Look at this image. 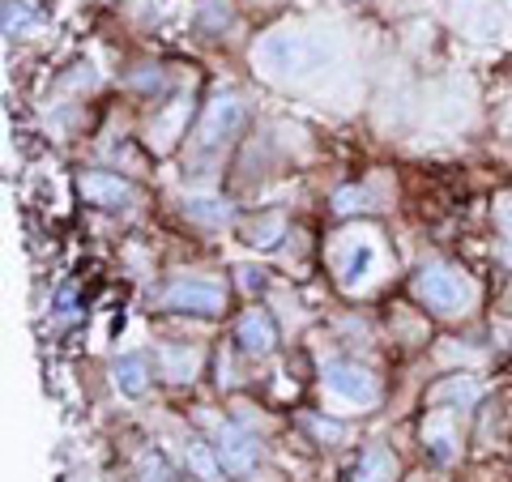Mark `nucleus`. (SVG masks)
I'll use <instances>...</instances> for the list:
<instances>
[{
    "mask_svg": "<svg viewBox=\"0 0 512 482\" xmlns=\"http://www.w3.org/2000/svg\"><path fill=\"white\" fill-rule=\"evenodd\" d=\"M414 299L436 316H457V312H466V303L474 299V286L461 269L444 265V261H427L414 273Z\"/></svg>",
    "mask_w": 512,
    "mask_h": 482,
    "instance_id": "nucleus-1",
    "label": "nucleus"
},
{
    "mask_svg": "<svg viewBox=\"0 0 512 482\" xmlns=\"http://www.w3.org/2000/svg\"><path fill=\"white\" fill-rule=\"evenodd\" d=\"M244 124H248V107L239 103V99H214L210 107L201 111V120L197 128H192V154H201V158H214L218 150H227L231 141L244 133Z\"/></svg>",
    "mask_w": 512,
    "mask_h": 482,
    "instance_id": "nucleus-2",
    "label": "nucleus"
},
{
    "mask_svg": "<svg viewBox=\"0 0 512 482\" xmlns=\"http://www.w3.org/2000/svg\"><path fill=\"white\" fill-rule=\"evenodd\" d=\"M256 60H261L265 73H308L320 60V43L299 35V30H274L256 43Z\"/></svg>",
    "mask_w": 512,
    "mask_h": 482,
    "instance_id": "nucleus-3",
    "label": "nucleus"
},
{
    "mask_svg": "<svg viewBox=\"0 0 512 482\" xmlns=\"http://www.w3.org/2000/svg\"><path fill=\"white\" fill-rule=\"evenodd\" d=\"M329 256H333V269H338V282L346 291H355V286H363L372 273H380L384 248H380V235L363 231V235H342Z\"/></svg>",
    "mask_w": 512,
    "mask_h": 482,
    "instance_id": "nucleus-4",
    "label": "nucleus"
},
{
    "mask_svg": "<svg viewBox=\"0 0 512 482\" xmlns=\"http://www.w3.org/2000/svg\"><path fill=\"white\" fill-rule=\"evenodd\" d=\"M320 380H325V389L333 397L350 401V406H376V401H380L376 376L367 372V367H359V363H329Z\"/></svg>",
    "mask_w": 512,
    "mask_h": 482,
    "instance_id": "nucleus-5",
    "label": "nucleus"
},
{
    "mask_svg": "<svg viewBox=\"0 0 512 482\" xmlns=\"http://www.w3.org/2000/svg\"><path fill=\"white\" fill-rule=\"evenodd\" d=\"M163 303L171 312H192V316H218L227 308V291L218 282H197V278H184V282H171Z\"/></svg>",
    "mask_w": 512,
    "mask_h": 482,
    "instance_id": "nucleus-6",
    "label": "nucleus"
},
{
    "mask_svg": "<svg viewBox=\"0 0 512 482\" xmlns=\"http://www.w3.org/2000/svg\"><path fill=\"white\" fill-rule=\"evenodd\" d=\"M205 427L214 431V453H218V461L227 465L231 474L252 470L256 457H261V448H256V440L248 436V431H239V427L227 423V419H205Z\"/></svg>",
    "mask_w": 512,
    "mask_h": 482,
    "instance_id": "nucleus-7",
    "label": "nucleus"
},
{
    "mask_svg": "<svg viewBox=\"0 0 512 482\" xmlns=\"http://www.w3.org/2000/svg\"><path fill=\"white\" fill-rule=\"evenodd\" d=\"M77 188H82V197L90 205H99V210H120V205L137 201V188L111 171H86L82 180H77Z\"/></svg>",
    "mask_w": 512,
    "mask_h": 482,
    "instance_id": "nucleus-8",
    "label": "nucleus"
},
{
    "mask_svg": "<svg viewBox=\"0 0 512 482\" xmlns=\"http://www.w3.org/2000/svg\"><path fill=\"white\" fill-rule=\"evenodd\" d=\"M235 342H239V350H244V355H252V359H265L269 350L278 346V329H274V320H269V312L252 308V312L239 316Z\"/></svg>",
    "mask_w": 512,
    "mask_h": 482,
    "instance_id": "nucleus-9",
    "label": "nucleus"
},
{
    "mask_svg": "<svg viewBox=\"0 0 512 482\" xmlns=\"http://www.w3.org/2000/svg\"><path fill=\"white\" fill-rule=\"evenodd\" d=\"M457 26L466 30L474 39H495L504 26V13H500V0H483V5H474V0H461L457 5Z\"/></svg>",
    "mask_w": 512,
    "mask_h": 482,
    "instance_id": "nucleus-10",
    "label": "nucleus"
},
{
    "mask_svg": "<svg viewBox=\"0 0 512 482\" xmlns=\"http://www.w3.org/2000/svg\"><path fill=\"white\" fill-rule=\"evenodd\" d=\"M350 482H397V457L389 453V448L372 444L359 457L355 470H350Z\"/></svg>",
    "mask_w": 512,
    "mask_h": 482,
    "instance_id": "nucleus-11",
    "label": "nucleus"
},
{
    "mask_svg": "<svg viewBox=\"0 0 512 482\" xmlns=\"http://www.w3.org/2000/svg\"><path fill=\"white\" fill-rule=\"evenodd\" d=\"M184 461H188V470L197 474L201 482H222V470H227V465L218 461L214 444H205L201 436H188L184 440Z\"/></svg>",
    "mask_w": 512,
    "mask_h": 482,
    "instance_id": "nucleus-12",
    "label": "nucleus"
},
{
    "mask_svg": "<svg viewBox=\"0 0 512 482\" xmlns=\"http://www.w3.org/2000/svg\"><path fill=\"white\" fill-rule=\"evenodd\" d=\"M423 436H427V444H431V453H436L440 461H448L457 453V431H453V419H448V410H436L431 419L423 423Z\"/></svg>",
    "mask_w": 512,
    "mask_h": 482,
    "instance_id": "nucleus-13",
    "label": "nucleus"
},
{
    "mask_svg": "<svg viewBox=\"0 0 512 482\" xmlns=\"http://www.w3.org/2000/svg\"><path fill=\"white\" fill-rule=\"evenodd\" d=\"M146 372H150V367H146V359H141V355H128V359H120L116 367H111V376H116V389L124 393V397H141V393H146Z\"/></svg>",
    "mask_w": 512,
    "mask_h": 482,
    "instance_id": "nucleus-14",
    "label": "nucleus"
},
{
    "mask_svg": "<svg viewBox=\"0 0 512 482\" xmlns=\"http://www.w3.org/2000/svg\"><path fill=\"white\" fill-rule=\"evenodd\" d=\"M184 214L192 222H205V227H227L235 218L231 201H218V197H192V201H184Z\"/></svg>",
    "mask_w": 512,
    "mask_h": 482,
    "instance_id": "nucleus-15",
    "label": "nucleus"
},
{
    "mask_svg": "<svg viewBox=\"0 0 512 482\" xmlns=\"http://www.w3.org/2000/svg\"><path fill=\"white\" fill-rule=\"evenodd\" d=\"M158 367H163L167 380H192V372H197V350L163 346V350H158Z\"/></svg>",
    "mask_w": 512,
    "mask_h": 482,
    "instance_id": "nucleus-16",
    "label": "nucleus"
},
{
    "mask_svg": "<svg viewBox=\"0 0 512 482\" xmlns=\"http://www.w3.org/2000/svg\"><path fill=\"white\" fill-rule=\"evenodd\" d=\"M282 231H286V218L282 214H265V218H252L248 222V239L244 244H252V248H269V244H278L282 239Z\"/></svg>",
    "mask_w": 512,
    "mask_h": 482,
    "instance_id": "nucleus-17",
    "label": "nucleus"
},
{
    "mask_svg": "<svg viewBox=\"0 0 512 482\" xmlns=\"http://www.w3.org/2000/svg\"><path fill=\"white\" fill-rule=\"evenodd\" d=\"M444 397H453L457 406H474V401L483 397V384H474L466 376H453V380H444V384L431 389V401H444Z\"/></svg>",
    "mask_w": 512,
    "mask_h": 482,
    "instance_id": "nucleus-18",
    "label": "nucleus"
},
{
    "mask_svg": "<svg viewBox=\"0 0 512 482\" xmlns=\"http://www.w3.org/2000/svg\"><path fill=\"white\" fill-rule=\"evenodd\" d=\"M30 22H35V13H30L26 5H18V0H5V30H9V35L18 26H30Z\"/></svg>",
    "mask_w": 512,
    "mask_h": 482,
    "instance_id": "nucleus-19",
    "label": "nucleus"
},
{
    "mask_svg": "<svg viewBox=\"0 0 512 482\" xmlns=\"http://www.w3.org/2000/svg\"><path fill=\"white\" fill-rule=\"evenodd\" d=\"M495 218H500V231H504V239L512 244V201H504V205H500V214H495Z\"/></svg>",
    "mask_w": 512,
    "mask_h": 482,
    "instance_id": "nucleus-20",
    "label": "nucleus"
},
{
    "mask_svg": "<svg viewBox=\"0 0 512 482\" xmlns=\"http://www.w3.org/2000/svg\"><path fill=\"white\" fill-rule=\"evenodd\" d=\"M312 431H316V436H329V440H338V436H342V427H338V423H312Z\"/></svg>",
    "mask_w": 512,
    "mask_h": 482,
    "instance_id": "nucleus-21",
    "label": "nucleus"
},
{
    "mask_svg": "<svg viewBox=\"0 0 512 482\" xmlns=\"http://www.w3.org/2000/svg\"><path fill=\"white\" fill-rule=\"evenodd\" d=\"M239 273H244V286H248V291H252V286H261L265 278H261V269H239Z\"/></svg>",
    "mask_w": 512,
    "mask_h": 482,
    "instance_id": "nucleus-22",
    "label": "nucleus"
}]
</instances>
